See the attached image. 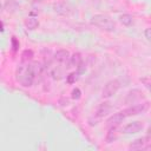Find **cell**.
Here are the masks:
<instances>
[{
    "label": "cell",
    "mask_w": 151,
    "mask_h": 151,
    "mask_svg": "<svg viewBox=\"0 0 151 151\" xmlns=\"http://www.w3.org/2000/svg\"><path fill=\"white\" fill-rule=\"evenodd\" d=\"M147 136L149 137H151V124L149 125V127H147Z\"/></svg>",
    "instance_id": "603a6c76"
},
{
    "label": "cell",
    "mask_w": 151,
    "mask_h": 151,
    "mask_svg": "<svg viewBox=\"0 0 151 151\" xmlns=\"http://www.w3.org/2000/svg\"><path fill=\"white\" fill-rule=\"evenodd\" d=\"M91 24L107 32H113L116 29V22L109 15H105V14H94L91 18Z\"/></svg>",
    "instance_id": "7a4b0ae2"
},
{
    "label": "cell",
    "mask_w": 151,
    "mask_h": 151,
    "mask_svg": "<svg viewBox=\"0 0 151 151\" xmlns=\"http://www.w3.org/2000/svg\"><path fill=\"white\" fill-rule=\"evenodd\" d=\"M24 24H25L26 28L29 29V31H34V29H37L39 27V20L35 17H28V18H26Z\"/></svg>",
    "instance_id": "7c38bea8"
},
{
    "label": "cell",
    "mask_w": 151,
    "mask_h": 151,
    "mask_svg": "<svg viewBox=\"0 0 151 151\" xmlns=\"http://www.w3.org/2000/svg\"><path fill=\"white\" fill-rule=\"evenodd\" d=\"M33 51L32 50H25L22 53H21V61L22 63H28L32 58H33Z\"/></svg>",
    "instance_id": "2e32d148"
},
{
    "label": "cell",
    "mask_w": 151,
    "mask_h": 151,
    "mask_svg": "<svg viewBox=\"0 0 151 151\" xmlns=\"http://www.w3.org/2000/svg\"><path fill=\"white\" fill-rule=\"evenodd\" d=\"M18 2L15 1V0H7L6 2H5V5H4V8H5V11L6 12H8V13H12V12H14L17 8H18Z\"/></svg>",
    "instance_id": "5bb4252c"
},
{
    "label": "cell",
    "mask_w": 151,
    "mask_h": 151,
    "mask_svg": "<svg viewBox=\"0 0 151 151\" xmlns=\"http://www.w3.org/2000/svg\"><path fill=\"white\" fill-rule=\"evenodd\" d=\"M11 44H12V51H13V52H17V51L19 50V47H20V42H19V40H18L15 37H12V39H11Z\"/></svg>",
    "instance_id": "ac0fdd59"
},
{
    "label": "cell",
    "mask_w": 151,
    "mask_h": 151,
    "mask_svg": "<svg viewBox=\"0 0 151 151\" xmlns=\"http://www.w3.org/2000/svg\"><path fill=\"white\" fill-rule=\"evenodd\" d=\"M34 1H38V2H40V1H44V0H34Z\"/></svg>",
    "instance_id": "cb8c5ba5"
},
{
    "label": "cell",
    "mask_w": 151,
    "mask_h": 151,
    "mask_svg": "<svg viewBox=\"0 0 151 151\" xmlns=\"http://www.w3.org/2000/svg\"><path fill=\"white\" fill-rule=\"evenodd\" d=\"M144 35H145L146 40L151 42V27H149V28H146V29L144 31Z\"/></svg>",
    "instance_id": "7402d4cb"
},
{
    "label": "cell",
    "mask_w": 151,
    "mask_h": 151,
    "mask_svg": "<svg viewBox=\"0 0 151 151\" xmlns=\"http://www.w3.org/2000/svg\"><path fill=\"white\" fill-rule=\"evenodd\" d=\"M77 79H78V73H76V72L70 73L68 76H66V80H67L68 84H73V83H76Z\"/></svg>",
    "instance_id": "d6986e66"
},
{
    "label": "cell",
    "mask_w": 151,
    "mask_h": 151,
    "mask_svg": "<svg viewBox=\"0 0 151 151\" xmlns=\"http://www.w3.org/2000/svg\"><path fill=\"white\" fill-rule=\"evenodd\" d=\"M149 109V103L145 101V103H138V104H134L127 109L124 110L125 114L127 117H131V116H137V114H142L144 112H146Z\"/></svg>",
    "instance_id": "277c9868"
},
{
    "label": "cell",
    "mask_w": 151,
    "mask_h": 151,
    "mask_svg": "<svg viewBox=\"0 0 151 151\" xmlns=\"http://www.w3.org/2000/svg\"><path fill=\"white\" fill-rule=\"evenodd\" d=\"M72 96V99H74V100H78V99H80V97H81V91L78 88V87H76V88H73L72 90V93H71Z\"/></svg>",
    "instance_id": "ffe728a7"
},
{
    "label": "cell",
    "mask_w": 151,
    "mask_h": 151,
    "mask_svg": "<svg viewBox=\"0 0 151 151\" xmlns=\"http://www.w3.org/2000/svg\"><path fill=\"white\" fill-rule=\"evenodd\" d=\"M116 129H117V126L116 127H110V131H109V133L106 136V143H112L113 140H116V138H117Z\"/></svg>",
    "instance_id": "e0dca14e"
},
{
    "label": "cell",
    "mask_w": 151,
    "mask_h": 151,
    "mask_svg": "<svg viewBox=\"0 0 151 151\" xmlns=\"http://www.w3.org/2000/svg\"><path fill=\"white\" fill-rule=\"evenodd\" d=\"M74 67H79L81 64H83V57H81V54L80 53H74V54H72L71 55V61H70Z\"/></svg>",
    "instance_id": "9a60e30c"
},
{
    "label": "cell",
    "mask_w": 151,
    "mask_h": 151,
    "mask_svg": "<svg viewBox=\"0 0 151 151\" xmlns=\"http://www.w3.org/2000/svg\"><path fill=\"white\" fill-rule=\"evenodd\" d=\"M54 59L60 64H68L71 61V55L67 50H58L54 53Z\"/></svg>",
    "instance_id": "30bf717a"
},
{
    "label": "cell",
    "mask_w": 151,
    "mask_h": 151,
    "mask_svg": "<svg viewBox=\"0 0 151 151\" xmlns=\"http://www.w3.org/2000/svg\"><path fill=\"white\" fill-rule=\"evenodd\" d=\"M53 11L60 15H70L73 11L72 6L66 1H58L53 4Z\"/></svg>",
    "instance_id": "5b68a950"
},
{
    "label": "cell",
    "mask_w": 151,
    "mask_h": 151,
    "mask_svg": "<svg viewBox=\"0 0 151 151\" xmlns=\"http://www.w3.org/2000/svg\"><path fill=\"white\" fill-rule=\"evenodd\" d=\"M140 81H142V83H143V85L149 90V92H151V80L145 79V78H142V79H140Z\"/></svg>",
    "instance_id": "44dd1931"
},
{
    "label": "cell",
    "mask_w": 151,
    "mask_h": 151,
    "mask_svg": "<svg viewBox=\"0 0 151 151\" xmlns=\"http://www.w3.org/2000/svg\"><path fill=\"white\" fill-rule=\"evenodd\" d=\"M142 130H143V123L139 120H136V122H132V123H129L127 125H125L122 129V132H124L126 134H133V133H138Z\"/></svg>",
    "instance_id": "ba28073f"
},
{
    "label": "cell",
    "mask_w": 151,
    "mask_h": 151,
    "mask_svg": "<svg viewBox=\"0 0 151 151\" xmlns=\"http://www.w3.org/2000/svg\"><path fill=\"white\" fill-rule=\"evenodd\" d=\"M150 137H140V138H137L134 139L130 145H129V149L130 150H142V149H145L147 146V144L150 143L149 142Z\"/></svg>",
    "instance_id": "9c48e42d"
},
{
    "label": "cell",
    "mask_w": 151,
    "mask_h": 151,
    "mask_svg": "<svg viewBox=\"0 0 151 151\" xmlns=\"http://www.w3.org/2000/svg\"><path fill=\"white\" fill-rule=\"evenodd\" d=\"M42 72V65L38 61L34 63H26L20 65L17 68L15 76L18 83L24 87H29L33 85L34 80L41 74Z\"/></svg>",
    "instance_id": "6da1fadb"
},
{
    "label": "cell",
    "mask_w": 151,
    "mask_h": 151,
    "mask_svg": "<svg viewBox=\"0 0 151 151\" xmlns=\"http://www.w3.org/2000/svg\"><path fill=\"white\" fill-rule=\"evenodd\" d=\"M119 21H120L122 25L129 27V26H131V25L133 24V17H132L131 14L124 13V14H122V15L119 17Z\"/></svg>",
    "instance_id": "4fadbf2b"
},
{
    "label": "cell",
    "mask_w": 151,
    "mask_h": 151,
    "mask_svg": "<svg viewBox=\"0 0 151 151\" xmlns=\"http://www.w3.org/2000/svg\"><path fill=\"white\" fill-rule=\"evenodd\" d=\"M125 118H127V116L125 114L124 110H122V111H119V112H117V113H113L111 117H109V119L106 120V124H107L109 127H116V126H118Z\"/></svg>",
    "instance_id": "8992f818"
},
{
    "label": "cell",
    "mask_w": 151,
    "mask_h": 151,
    "mask_svg": "<svg viewBox=\"0 0 151 151\" xmlns=\"http://www.w3.org/2000/svg\"><path fill=\"white\" fill-rule=\"evenodd\" d=\"M112 111V106H111V104L110 103H103V104H100L99 105V107L97 109V112H96V116L98 117V118H103V117H105V116H107L110 112Z\"/></svg>",
    "instance_id": "8fae6325"
},
{
    "label": "cell",
    "mask_w": 151,
    "mask_h": 151,
    "mask_svg": "<svg viewBox=\"0 0 151 151\" xmlns=\"http://www.w3.org/2000/svg\"><path fill=\"white\" fill-rule=\"evenodd\" d=\"M119 88H120V81L118 79L109 80L101 90V96H103V98H110V97L114 96Z\"/></svg>",
    "instance_id": "3957f363"
},
{
    "label": "cell",
    "mask_w": 151,
    "mask_h": 151,
    "mask_svg": "<svg viewBox=\"0 0 151 151\" xmlns=\"http://www.w3.org/2000/svg\"><path fill=\"white\" fill-rule=\"evenodd\" d=\"M143 98H144L143 92L138 88H134L127 93V96L125 98V103L126 104H138V103H140V100Z\"/></svg>",
    "instance_id": "52a82bcc"
}]
</instances>
